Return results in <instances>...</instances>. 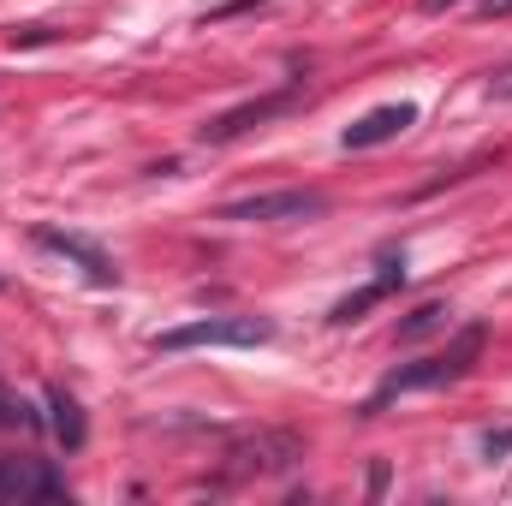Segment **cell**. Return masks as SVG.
<instances>
[{"instance_id": "obj_1", "label": "cell", "mask_w": 512, "mask_h": 506, "mask_svg": "<svg viewBox=\"0 0 512 506\" xmlns=\"http://www.w3.org/2000/svg\"><path fill=\"white\" fill-rule=\"evenodd\" d=\"M477 352H483V328L471 322V328H459V340H453L447 352L417 358V364H399L393 376H382V387L364 399V417H376L387 399H399V393H423V387H447V381H459L471 364H477Z\"/></svg>"}, {"instance_id": "obj_2", "label": "cell", "mask_w": 512, "mask_h": 506, "mask_svg": "<svg viewBox=\"0 0 512 506\" xmlns=\"http://www.w3.org/2000/svg\"><path fill=\"white\" fill-rule=\"evenodd\" d=\"M268 340H274V322H262V316H203V322H185V328L155 334V352H191V346H268Z\"/></svg>"}, {"instance_id": "obj_3", "label": "cell", "mask_w": 512, "mask_h": 506, "mask_svg": "<svg viewBox=\"0 0 512 506\" xmlns=\"http://www.w3.org/2000/svg\"><path fill=\"white\" fill-rule=\"evenodd\" d=\"M316 215H328L322 191H268V197H245L221 209V221H316Z\"/></svg>"}, {"instance_id": "obj_4", "label": "cell", "mask_w": 512, "mask_h": 506, "mask_svg": "<svg viewBox=\"0 0 512 506\" xmlns=\"http://www.w3.org/2000/svg\"><path fill=\"white\" fill-rule=\"evenodd\" d=\"M417 126V108L411 102H387V108H370L364 120H352V126L340 131V143L346 149H376V143H393L399 131Z\"/></svg>"}, {"instance_id": "obj_5", "label": "cell", "mask_w": 512, "mask_h": 506, "mask_svg": "<svg viewBox=\"0 0 512 506\" xmlns=\"http://www.w3.org/2000/svg\"><path fill=\"white\" fill-rule=\"evenodd\" d=\"M66 495V483L36 465V459H0V501H54Z\"/></svg>"}, {"instance_id": "obj_6", "label": "cell", "mask_w": 512, "mask_h": 506, "mask_svg": "<svg viewBox=\"0 0 512 506\" xmlns=\"http://www.w3.org/2000/svg\"><path fill=\"white\" fill-rule=\"evenodd\" d=\"M298 102V90H274V96H262V102H245V108H233V114H221L215 126H203V143H227V137H239V131L262 126V120H274V114H286Z\"/></svg>"}, {"instance_id": "obj_7", "label": "cell", "mask_w": 512, "mask_h": 506, "mask_svg": "<svg viewBox=\"0 0 512 506\" xmlns=\"http://www.w3.org/2000/svg\"><path fill=\"white\" fill-rule=\"evenodd\" d=\"M233 459H239L233 471H262V477H268V471H286V465L298 459V441H292V435H245V441L233 447Z\"/></svg>"}, {"instance_id": "obj_8", "label": "cell", "mask_w": 512, "mask_h": 506, "mask_svg": "<svg viewBox=\"0 0 512 506\" xmlns=\"http://www.w3.org/2000/svg\"><path fill=\"white\" fill-rule=\"evenodd\" d=\"M36 245H48V251L72 256V262H84V274H90L96 286H114V280H120V268H114L108 256L96 251L90 239H78V233H54V227H36Z\"/></svg>"}, {"instance_id": "obj_9", "label": "cell", "mask_w": 512, "mask_h": 506, "mask_svg": "<svg viewBox=\"0 0 512 506\" xmlns=\"http://www.w3.org/2000/svg\"><path fill=\"white\" fill-rule=\"evenodd\" d=\"M399 280H405V256H382V274H376V280H370L364 292H352V298H340V304L328 310V322H358V316H364L370 304H382V298L393 292V286H399Z\"/></svg>"}, {"instance_id": "obj_10", "label": "cell", "mask_w": 512, "mask_h": 506, "mask_svg": "<svg viewBox=\"0 0 512 506\" xmlns=\"http://www.w3.org/2000/svg\"><path fill=\"white\" fill-rule=\"evenodd\" d=\"M48 411H54V441L66 447V453H78L84 447V411H78V399L66 393V387H48Z\"/></svg>"}, {"instance_id": "obj_11", "label": "cell", "mask_w": 512, "mask_h": 506, "mask_svg": "<svg viewBox=\"0 0 512 506\" xmlns=\"http://www.w3.org/2000/svg\"><path fill=\"white\" fill-rule=\"evenodd\" d=\"M447 322V304H423V310H411L405 322H399V340H423V334H435Z\"/></svg>"}, {"instance_id": "obj_12", "label": "cell", "mask_w": 512, "mask_h": 506, "mask_svg": "<svg viewBox=\"0 0 512 506\" xmlns=\"http://www.w3.org/2000/svg\"><path fill=\"white\" fill-rule=\"evenodd\" d=\"M512 453V423L507 429H489V435H483V459H507Z\"/></svg>"}, {"instance_id": "obj_13", "label": "cell", "mask_w": 512, "mask_h": 506, "mask_svg": "<svg viewBox=\"0 0 512 506\" xmlns=\"http://www.w3.org/2000/svg\"><path fill=\"white\" fill-rule=\"evenodd\" d=\"M489 96H495V102H512V66L489 72Z\"/></svg>"}, {"instance_id": "obj_14", "label": "cell", "mask_w": 512, "mask_h": 506, "mask_svg": "<svg viewBox=\"0 0 512 506\" xmlns=\"http://www.w3.org/2000/svg\"><path fill=\"white\" fill-rule=\"evenodd\" d=\"M501 12H512V0H483V18H501Z\"/></svg>"}, {"instance_id": "obj_15", "label": "cell", "mask_w": 512, "mask_h": 506, "mask_svg": "<svg viewBox=\"0 0 512 506\" xmlns=\"http://www.w3.org/2000/svg\"><path fill=\"white\" fill-rule=\"evenodd\" d=\"M447 6H459V0H423V12H447Z\"/></svg>"}]
</instances>
